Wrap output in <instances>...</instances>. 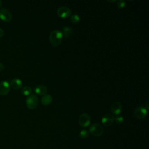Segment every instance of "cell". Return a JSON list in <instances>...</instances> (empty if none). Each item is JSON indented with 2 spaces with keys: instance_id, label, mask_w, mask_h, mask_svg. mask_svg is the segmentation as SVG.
<instances>
[{
  "instance_id": "11",
  "label": "cell",
  "mask_w": 149,
  "mask_h": 149,
  "mask_svg": "<svg viewBox=\"0 0 149 149\" xmlns=\"http://www.w3.org/2000/svg\"><path fill=\"white\" fill-rule=\"evenodd\" d=\"M9 84L13 89L18 90L22 87V81L20 79L14 78L11 80Z\"/></svg>"
},
{
  "instance_id": "13",
  "label": "cell",
  "mask_w": 149,
  "mask_h": 149,
  "mask_svg": "<svg viewBox=\"0 0 149 149\" xmlns=\"http://www.w3.org/2000/svg\"><path fill=\"white\" fill-rule=\"evenodd\" d=\"M52 101V96L49 94H45L42 96V97L41 98V104L44 105V106H47L49 105L51 102Z\"/></svg>"
},
{
  "instance_id": "12",
  "label": "cell",
  "mask_w": 149,
  "mask_h": 149,
  "mask_svg": "<svg viewBox=\"0 0 149 149\" xmlns=\"http://www.w3.org/2000/svg\"><path fill=\"white\" fill-rule=\"evenodd\" d=\"M34 91L39 95H44L46 94L47 92V88L45 86L40 85L35 88Z\"/></svg>"
},
{
  "instance_id": "4",
  "label": "cell",
  "mask_w": 149,
  "mask_h": 149,
  "mask_svg": "<svg viewBox=\"0 0 149 149\" xmlns=\"http://www.w3.org/2000/svg\"><path fill=\"white\" fill-rule=\"evenodd\" d=\"M57 15L61 18H67L71 16L72 11L70 8L67 6H62L59 7L56 11Z\"/></svg>"
},
{
  "instance_id": "22",
  "label": "cell",
  "mask_w": 149,
  "mask_h": 149,
  "mask_svg": "<svg viewBox=\"0 0 149 149\" xmlns=\"http://www.w3.org/2000/svg\"><path fill=\"white\" fill-rule=\"evenodd\" d=\"M3 68H4V65H3V64L2 63H1V62H0V71L2 70L3 69Z\"/></svg>"
},
{
  "instance_id": "2",
  "label": "cell",
  "mask_w": 149,
  "mask_h": 149,
  "mask_svg": "<svg viewBox=\"0 0 149 149\" xmlns=\"http://www.w3.org/2000/svg\"><path fill=\"white\" fill-rule=\"evenodd\" d=\"M38 101L39 100L38 97L35 94H31L27 98L26 100V103L28 108L30 109H34L37 107Z\"/></svg>"
},
{
  "instance_id": "6",
  "label": "cell",
  "mask_w": 149,
  "mask_h": 149,
  "mask_svg": "<svg viewBox=\"0 0 149 149\" xmlns=\"http://www.w3.org/2000/svg\"><path fill=\"white\" fill-rule=\"evenodd\" d=\"M134 114L137 118L142 119L145 118L147 116V110L145 107L140 106L135 109L134 111Z\"/></svg>"
},
{
  "instance_id": "8",
  "label": "cell",
  "mask_w": 149,
  "mask_h": 149,
  "mask_svg": "<svg viewBox=\"0 0 149 149\" xmlns=\"http://www.w3.org/2000/svg\"><path fill=\"white\" fill-rule=\"evenodd\" d=\"M12 13L8 9L5 8L0 9V18L2 20L5 22H9L12 19Z\"/></svg>"
},
{
  "instance_id": "3",
  "label": "cell",
  "mask_w": 149,
  "mask_h": 149,
  "mask_svg": "<svg viewBox=\"0 0 149 149\" xmlns=\"http://www.w3.org/2000/svg\"><path fill=\"white\" fill-rule=\"evenodd\" d=\"M102 126L98 123H93L89 127V132L95 137H100L103 133Z\"/></svg>"
},
{
  "instance_id": "16",
  "label": "cell",
  "mask_w": 149,
  "mask_h": 149,
  "mask_svg": "<svg viewBox=\"0 0 149 149\" xmlns=\"http://www.w3.org/2000/svg\"><path fill=\"white\" fill-rule=\"evenodd\" d=\"M70 19L71 22L73 23H77L80 21V16L76 14L71 15Z\"/></svg>"
},
{
  "instance_id": "5",
  "label": "cell",
  "mask_w": 149,
  "mask_h": 149,
  "mask_svg": "<svg viewBox=\"0 0 149 149\" xmlns=\"http://www.w3.org/2000/svg\"><path fill=\"white\" fill-rule=\"evenodd\" d=\"M91 122V119L90 115L86 113H83L81 114L79 118V125L83 127H87L90 125Z\"/></svg>"
},
{
  "instance_id": "19",
  "label": "cell",
  "mask_w": 149,
  "mask_h": 149,
  "mask_svg": "<svg viewBox=\"0 0 149 149\" xmlns=\"http://www.w3.org/2000/svg\"><path fill=\"white\" fill-rule=\"evenodd\" d=\"M114 121L118 124H121L123 122V118L122 116H117L115 118Z\"/></svg>"
},
{
  "instance_id": "17",
  "label": "cell",
  "mask_w": 149,
  "mask_h": 149,
  "mask_svg": "<svg viewBox=\"0 0 149 149\" xmlns=\"http://www.w3.org/2000/svg\"><path fill=\"white\" fill-rule=\"evenodd\" d=\"M89 136V132L85 129L81 130L80 132V137L82 139H87Z\"/></svg>"
},
{
  "instance_id": "20",
  "label": "cell",
  "mask_w": 149,
  "mask_h": 149,
  "mask_svg": "<svg viewBox=\"0 0 149 149\" xmlns=\"http://www.w3.org/2000/svg\"><path fill=\"white\" fill-rule=\"evenodd\" d=\"M148 104H149V101L147 100V101L146 102L145 105H144V106H145V107L146 108V109H148V108H149V105H148Z\"/></svg>"
},
{
  "instance_id": "1",
  "label": "cell",
  "mask_w": 149,
  "mask_h": 149,
  "mask_svg": "<svg viewBox=\"0 0 149 149\" xmlns=\"http://www.w3.org/2000/svg\"><path fill=\"white\" fill-rule=\"evenodd\" d=\"M62 32L58 30H53L51 32L49 37V40L51 44L54 47H57L59 45L62 40Z\"/></svg>"
},
{
  "instance_id": "18",
  "label": "cell",
  "mask_w": 149,
  "mask_h": 149,
  "mask_svg": "<svg viewBox=\"0 0 149 149\" xmlns=\"http://www.w3.org/2000/svg\"><path fill=\"white\" fill-rule=\"evenodd\" d=\"M126 5V2L123 0H118L116 1V6L119 9L123 8Z\"/></svg>"
},
{
  "instance_id": "7",
  "label": "cell",
  "mask_w": 149,
  "mask_h": 149,
  "mask_svg": "<svg viewBox=\"0 0 149 149\" xmlns=\"http://www.w3.org/2000/svg\"><path fill=\"white\" fill-rule=\"evenodd\" d=\"M115 120L114 116L111 113H106L105 114L102 119L101 122L102 124L105 126H111Z\"/></svg>"
},
{
  "instance_id": "15",
  "label": "cell",
  "mask_w": 149,
  "mask_h": 149,
  "mask_svg": "<svg viewBox=\"0 0 149 149\" xmlns=\"http://www.w3.org/2000/svg\"><path fill=\"white\" fill-rule=\"evenodd\" d=\"M32 92L31 88L29 86H24L21 90V93L24 95H30Z\"/></svg>"
},
{
  "instance_id": "24",
  "label": "cell",
  "mask_w": 149,
  "mask_h": 149,
  "mask_svg": "<svg viewBox=\"0 0 149 149\" xmlns=\"http://www.w3.org/2000/svg\"><path fill=\"white\" fill-rule=\"evenodd\" d=\"M2 1L0 0V8H1V6H2Z\"/></svg>"
},
{
  "instance_id": "23",
  "label": "cell",
  "mask_w": 149,
  "mask_h": 149,
  "mask_svg": "<svg viewBox=\"0 0 149 149\" xmlns=\"http://www.w3.org/2000/svg\"><path fill=\"white\" fill-rule=\"evenodd\" d=\"M107 2H111V3H113V2H116V0H112V1L107 0Z\"/></svg>"
},
{
  "instance_id": "9",
  "label": "cell",
  "mask_w": 149,
  "mask_h": 149,
  "mask_svg": "<svg viewBox=\"0 0 149 149\" xmlns=\"http://www.w3.org/2000/svg\"><path fill=\"white\" fill-rule=\"evenodd\" d=\"M10 90V84L7 81H2L0 83V94L6 95Z\"/></svg>"
},
{
  "instance_id": "21",
  "label": "cell",
  "mask_w": 149,
  "mask_h": 149,
  "mask_svg": "<svg viewBox=\"0 0 149 149\" xmlns=\"http://www.w3.org/2000/svg\"><path fill=\"white\" fill-rule=\"evenodd\" d=\"M4 34V31H3V30L1 28H0V37L2 36Z\"/></svg>"
},
{
  "instance_id": "10",
  "label": "cell",
  "mask_w": 149,
  "mask_h": 149,
  "mask_svg": "<svg viewBox=\"0 0 149 149\" xmlns=\"http://www.w3.org/2000/svg\"><path fill=\"white\" fill-rule=\"evenodd\" d=\"M122 111V105L118 101H115L112 103L111 106V111L114 115H118Z\"/></svg>"
},
{
  "instance_id": "14",
  "label": "cell",
  "mask_w": 149,
  "mask_h": 149,
  "mask_svg": "<svg viewBox=\"0 0 149 149\" xmlns=\"http://www.w3.org/2000/svg\"><path fill=\"white\" fill-rule=\"evenodd\" d=\"M62 36L65 38H68L73 34V30L69 27H64L62 29Z\"/></svg>"
}]
</instances>
